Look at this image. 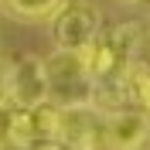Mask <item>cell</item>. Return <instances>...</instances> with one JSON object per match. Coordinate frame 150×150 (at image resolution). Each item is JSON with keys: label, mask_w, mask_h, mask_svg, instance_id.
Returning a JSON list of instances; mask_svg holds the SVG:
<instances>
[{"label": "cell", "mask_w": 150, "mask_h": 150, "mask_svg": "<svg viewBox=\"0 0 150 150\" xmlns=\"http://www.w3.org/2000/svg\"><path fill=\"white\" fill-rule=\"evenodd\" d=\"M58 143L65 150H103V109L96 106L62 109Z\"/></svg>", "instance_id": "cell-5"}, {"label": "cell", "mask_w": 150, "mask_h": 150, "mask_svg": "<svg viewBox=\"0 0 150 150\" xmlns=\"http://www.w3.org/2000/svg\"><path fill=\"white\" fill-rule=\"evenodd\" d=\"M4 79H7V65L0 62V92H4Z\"/></svg>", "instance_id": "cell-9"}, {"label": "cell", "mask_w": 150, "mask_h": 150, "mask_svg": "<svg viewBox=\"0 0 150 150\" xmlns=\"http://www.w3.org/2000/svg\"><path fill=\"white\" fill-rule=\"evenodd\" d=\"M120 4H133L137 7V4H150V0H120Z\"/></svg>", "instance_id": "cell-10"}, {"label": "cell", "mask_w": 150, "mask_h": 150, "mask_svg": "<svg viewBox=\"0 0 150 150\" xmlns=\"http://www.w3.org/2000/svg\"><path fill=\"white\" fill-rule=\"evenodd\" d=\"M150 143V116L137 106L103 112V150H143Z\"/></svg>", "instance_id": "cell-4"}, {"label": "cell", "mask_w": 150, "mask_h": 150, "mask_svg": "<svg viewBox=\"0 0 150 150\" xmlns=\"http://www.w3.org/2000/svg\"><path fill=\"white\" fill-rule=\"evenodd\" d=\"M4 126H7V109L0 106V143H4Z\"/></svg>", "instance_id": "cell-8"}, {"label": "cell", "mask_w": 150, "mask_h": 150, "mask_svg": "<svg viewBox=\"0 0 150 150\" xmlns=\"http://www.w3.org/2000/svg\"><path fill=\"white\" fill-rule=\"evenodd\" d=\"M45 75H48V103L58 109L72 106H92L96 99V82L85 51H62L55 48L45 58Z\"/></svg>", "instance_id": "cell-1"}, {"label": "cell", "mask_w": 150, "mask_h": 150, "mask_svg": "<svg viewBox=\"0 0 150 150\" xmlns=\"http://www.w3.org/2000/svg\"><path fill=\"white\" fill-rule=\"evenodd\" d=\"M123 89H126V106H137L140 112L150 116V62H143V58L133 62Z\"/></svg>", "instance_id": "cell-6"}, {"label": "cell", "mask_w": 150, "mask_h": 150, "mask_svg": "<svg viewBox=\"0 0 150 150\" xmlns=\"http://www.w3.org/2000/svg\"><path fill=\"white\" fill-rule=\"evenodd\" d=\"M48 103V75H45V58L38 55H21L17 62L7 65L0 106L4 109H34Z\"/></svg>", "instance_id": "cell-3"}, {"label": "cell", "mask_w": 150, "mask_h": 150, "mask_svg": "<svg viewBox=\"0 0 150 150\" xmlns=\"http://www.w3.org/2000/svg\"><path fill=\"white\" fill-rule=\"evenodd\" d=\"M4 7L14 14V17H24V21H45L51 17L65 0H0Z\"/></svg>", "instance_id": "cell-7"}, {"label": "cell", "mask_w": 150, "mask_h": 150, "mask_svg": "<svg viewBox=\"0 0 150 150\" xmlns=\"http://www.w3.org/2000/svg\"><path fill=\"white\" fill-rule=\"evenodd\" d=\"M99 31H103V14L85 0H68L51 14V41L62 51H89Z\"/></svg>", "instance_id": "cell-2"}]
</instances>
